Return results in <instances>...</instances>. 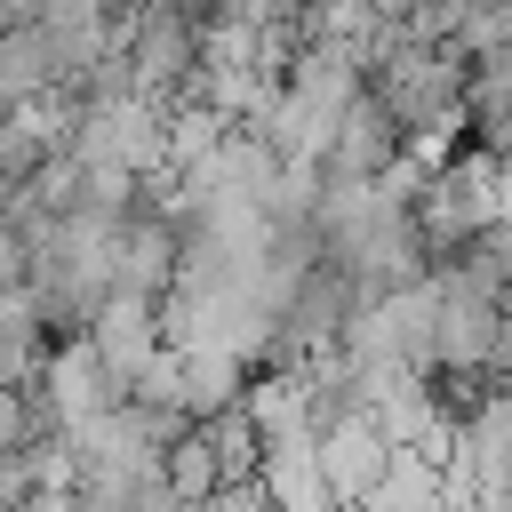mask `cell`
Returning a JSON list of instances; mask_svg holds the SVG:
<instances>
[{
    "label": "cell",
    "instance_id": "7a4b0ae2",
    "mask_svg": "<svg viewBox=\"0 0 512 512\" xmlns=\"http://www.w3.org/2000/svg\"><path fill=\"white\" fill-rule=\"evenodd\" d=\"M392 456H400V440L384 432L376 408H352V416H336V424L320 432V472H328V496H336L344 512H360V504L384 488Z\"/></svg>",
    "mask_w": 512,
    "mask_h": 512
},
{
    "label": "cell",
    "instance_id": "5b68a950",
    "mask_svg": "<svg viewBox=\"0 0 512 512\" xmlns=\"http://www.w3.org/2000/svg\"><path fill=\"white\" fill-rule=\"evenodd\" d=\"M48 88H64L56 32L48 24H8V40H0V96L24 104V96H48Z\"/></svg>",
    "mask_w": 512,
    "mask_h": 512
},
{
    "label": "cell",
    "instance_id": "3957f363",
    "mask_svg": "<svg viewBox=\"0 0 512 512\" xmlns=\"http://www.w3.org/2000/svg\"><path fill=\"white\" fill-rule=\"evenodd\" d=\"M400 152H408V128H400L392 104L368 88V96H352V112L336 120V144H328L320 176H328V184H376V176L400 168Z\"/></svg>",
    "mask_w": 512,
    "mask_h": 512
},
{
    "label": "cell",
    "instance_id": "277c9868",
    "mask_svg": "<svg viewBox=\"0 0 512 512\" xmlns=\"http://www.w3.org/2000/svg\"><path fill=\"white\" fill-rule=\"evenodd\" d=\"M464 128H472V144H480V152L512 160V48L472 64V88H464Z\"/></svg>",
    "mask_w": 512,
    "mask_h": 512
},
{
    "label": "cell",
    "instance_id": "6da1fadb",
    "mask_svg": "<svg viewBox=\"0 0 512 512\" xmlns=\"http://www.w3.org/2000/svg\"><path fill=\"white\" fill-rule=\"evenodd\" d=\"M368 88L392 104V120L408 136L424 128H464V88H472V56L456 40H392L368 56Z\"/></svg>",
    "mask_w": 512,
    "mask_h": 512
}]
</instances>
